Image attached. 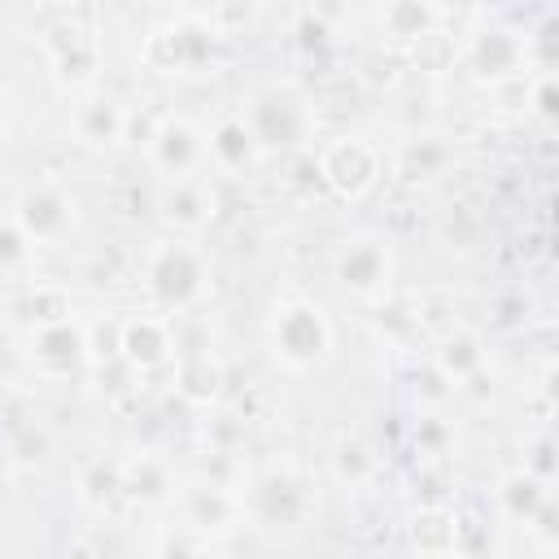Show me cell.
Returning a JSON list of instances; mask_svg holds the SVG:
<instances>
[{
  "instance_id": "cell-1",
  "label": "cell",
  "mask_w": 559,
  "mask_h": 559,
  "mask_svg": "<svg viewBox=\"0 0 559 559\" xmlns=\"http://www.w3.org/2000/svg\"><path fill=\"white\" fill-rule=\"evenodd\" d=\"M271 345H275V358L293 371H306L314 362L328 358L332 349V323L328 314L306 301V297H293L275 310V323H271Z\"/></svg>"
},
{
  "instance_id": "cell-2",
  "label": "cell",
  "mask_w": 559,
  "mask_h": 559,
  "mask_svg": "<svg viewBox=\"0 0 559 559\" xmlns=\"http://www.w3.org/2000/svg\"><path fill=\"white\" fill-rule=\"evenodd\" d=\"M148 297L157 301V310H183L201 297L205 288V262L197 249L188 245H157L148 258Z\"/></svg>"
},
{
  "instance_id": "cell-3",
  "label": "cell",
  "mask_w": 559,
  "mask_h": 559,
  "mask_svg": "<svg viewBox=\"0 0 559 559\" xmlns=\"http://www.w3.org/2000/svg\"><path fill=\"white\" fill-rule=\"evenodd\" d=\"M245 122H249L258 148H288V144H301L310 135L314 118H310V105L293 87H271L253 100Z\"/></svg>"
},
{
  "instance_id": "cell-4",
  "label": "cell",
  "mask_w": 559,
  "mask_h": 559,
  "mask_svg": "<svg viewBox=\"0 0 559 559\" xmlns=\"http://www.w3.org/2000/svg\"><path fill=\"white\" fill-rule=\"evenodd\" d=\"M74 223V201L57 183H35L13 201V227L31 245H52L70 231Z\"/></svg>"
},
{
  "instance_id": "cell-5",
  "label": "cell",
  "mask_w": 559,
  "mask_h": 559,
  "mask_svg": "<svg viewBox=\"0 0 559 559\" xmlns=\"http://www.w3.org/2000/svg\"><path fill=\"white\" fill-rule=\"evenodd\" d=\"M319 175H323V183H328L332 192H341V197H362V192L376 183V175H380V157H376V148H371L367 140L341 135V140H332V144L319 153Z\"/></svg>"
},
{
  "instance_id": "cell-6",
  "label": "cell",
  "mask_w": 559,
  "mask_h": 559,
  "mask_svg": "<svg viewBox=\"0 0 559 559\" xmlns=\"http://www.w3.org/2000/svg\"><path fill=\"white\" fill-rule=\"evenodd\" d=\"M332 271H336V284H341L345 293H354V297H376V293L389 288L393 258H389V245H384L380 236H354V240L336 253Z\"/></svg>"
},
{
  "instance_id": "cell-7",
  "label": "cell",
  "mask_w": 559,
  "mask_h": 559,
  "mask_svg": "<svg viewBox=\"0 0 559 559\" xmlns=\"http://www.w3.org/2000/svg\"><path fill=\"white\" fill-rule=\"evenodd\" d=\"M148 153H153V162L170 179H192V170L205 162V140H201V131L188 118L175 114V118H162L157 122V131L148 140Z\"/></svg>"
},
{
  "instance_id": "cell-8",
  "label": "cell",
  "mask_w": 559,
  "mask_h": 559,
  "mask_svg": "<svg viewBox=\"0 0 559 559\" xmlns=\"http://www.w3.org/2000/svg\"><path fill=\"white\" fill-rule=\"evenodd\" d=\"M310 511V489L288 476V472H271L258 489H253V515L266 528H297Z\"/></svg>"
},
{
  "instance_id": "cell-9",
  "label": "cell",
  "mask_w": 559,
  "mask_h": 559,
  "mask_svg": "<svg viewBox=\"0 0 559 559\" xmlns=\"http://www.w3.org/2000/svg\"><path fill=\"white\" fill-rule=\"evenodd\" d=\"M83 358H87V341H83V328L74 319L35 328V336H31V362L44 376H70Z\"/></svg>"
},
{
  "instance_id": "cell-10",
  "label": "cell",
  "mask_w": 559,
  "mask_h": 559,
  "mask_svg": "<svg viewBox=\"0 0 559 559\" xmlns=\"http://www.w3.org/2000/svg\"><path fill=\"white\" fill-rule=\"evenodd\" d=\"M118 354L131 367H157L170 358V323L157 314H135L118 332Z\"/></svg>"
},
{
  "instance_id": "cell-11",
  "label": "cell",
  "mask_w": 559,
  "mask_h": 559,
  "mask_svg": "<svg viewBox=\"0 0 559 559\" xmlns=\"http://www.w3.org/2000/svg\"><path fill=\"white\" fill-rule=\"evenodd\" d=\"M44 48H48V57H52V66H57L61 79H70V83L92 79V70H96V44L79 26H52L48 39H44Z\"/></svg>"
},
{
  "instance_id": "cell-12",
  "label": "cell",
  "mask_w": 559,
  "mask_h": 559,
  "mask_svg": "<svg viewBox=\"0 0 559 559\" xmlns=\"http://www.w3.org/2000/svg\"><path fill=\"white\" fill-rule=\"evenodd\" d=\"M74 131L83 144L92 148H105V144H118L127 135V109L109 96H92L74 109Z\"/></svg>"
},
{
  "instance_id": "cell-13",
  "label": "cell",
  "mask_w": 559,
  "mask_h": 559,
  "mask_svg": "<svg viewBox=\"0 0 559 559\" xmlns=\"http://www.w3.org/2000/svg\"><path fill=\"white\" fill-rule=\"evenodd\" d=\"M205 153H210L223 170H249L262 148H258V140H253V131H249L245 118H218L214 131H210Z\"/></svg>"
},
{
  "instance_id": "cell-14",
  "label": "cell",
  "mask_w": 559,
  "mask_h": 559,
  "mask_svg": "<svg viewBox=\"0 0 559 559\" xmlns=\"http://www.w3.org/2000/svg\"><path fill=\"white\" fill-rule=\"evenodd\" d=\"M162 214L175 227H201L214 214V192L192 175V179H170V188L162 192Z\"/></svg>"
},
{
  "instance_id": "cell-15",
  "label": "cell",
  "mask_w": 559,
  "mask_h": 559,
  "mask_svg": "<svg viewBox=\"0 0 559 559\" xmlns=\"http://www.w3.org/2000/svg\"><path fill=\"white\" fill-rule=\"evenodd\" d=\"M118 472H122V489H127L131 498L148 502V507L175 498V472H170L162 459H153V454H140V459H131V463L118 467Z\"/></svg>"
},
{
  "instance_id": "cell-16",
  "label": "cell",
  "mask_w": 559,
  "mask_h": 559,
  "mask_svg": "<svg viewBox=\"0 0 559 559\" xmlns=\"http://www.w3.org/2000/svg\"><path fill=\"white\" fill-rule=\"evenodd\" d=\"M183 507H188V524H197L201 533H223V528H231L236 515H240V502H236L227 489H214V485L188 489Z\"/></svg>"
},
{
  "instance_id": "cell-17",
  "label": "cell",
  "mask_w": 559,
  "mask_h": 559,
  "mask_svg": "<svg viewBox=\"0 0 559 559\" xmlns=\"http://www.w3.org/2000/svg\"><path fill=\"white\" fill-rule=\"evenodd\" d=\"M437 371L445 380H472L485 371V349H480V336L476 332H454L441 341L437 349Z\"/></svg>"
},
{
  "instance_id": "cell-18",
  "label": "cell",
  "mask_w": 559,
  "mask_h": 559,
  "mask_svg": "<svg viewBox=\"0 0 559 559\" xmlns=\"http://www.w3.org/2000/svg\"><path fill=\"white\" fill-rule=\"evenodd\" d=\"M498 507H502V515L528 524V520L546 507V485H542L537 476H528V472H511V476L498 485Z\"/></svg>"
},
{
  "instance_id": "cell-19",
  "label": "cell",
  "mask_w": 559,
  "mask_h": 559,
  "mask_svg": "<svg viewBox=\"0 0 559 559\" xmlns=\"http://www.w3.org/2000/svg\"><path fill=\"white\" fill-rule=\"evenodd\" d=\"M376 450L362 441V437H341L336 441V450H332V472H336V480L341 485H349V489H358V485H367L371 476H376Z\"/></svg>"
},
{
  "instance_id": "cell-20",
  "label": "cell",
  "mask_w": 559,
  "mask_h": 559,
  "mask_svg": "<svg viewBox=\"0 0 559 559\" xmlns=\"http://www.w3.org/2000/svg\"><path fill=\"white\" fill-rule=\"evenodd\" d=\"M454 537H459V515L445 507H432L424 515H415V546L424 555H454Z\"/></svg>"
},
{
  "instance_id": "cell-21",
  "label": "cell",
  "mask_w": 559,
  "mask_h": 559,
  "mask_svg": "<svg viewBox=\"0 0 559 559\" xmlns=\"http://www.w3.org/2000/svg\"><path fill=\"white\" fill-rule=\"evenodd\" d=\"M472 57H476V70L480 74H507L515 66V44L502 39V35H480L476 48H472Z\"/></svg>"
},
{
  "instance_id": "cell-22",
  "label": "cell",
  "mask_w": 559,
  "mask_h": 559,
  "mask_svg": "<svg viewBox=\"0 0 559 559\" xmlns=\"http://www.w3.org/2000/svg\"><path fill=\"white\" fill-rule=\"evenodd\" d=\"M26 258H31V240L13 223H4L0 227V271H17Z\"/></svg>"
},
{
  "instance_id": "cell-23",
  "label": "cell",
  "mask_w": 559,
  "mask_h": 559,
  "mask_svg": "<svg viewBox=\"0 0 559 559\" xmlns=\"http://www.w3.org/2000/svg\"><path fill=\"white\" fill-rule=\"evenodd\" d=\"M384 22H406L397 35H424V26L432 22V9H424V4H393V9H384Z\"/></svg>"
},
{
  "instance_id": "cell-24",
  "label": "cell",
  "mask_w": 559,
  "mask_h": 559,
  "mask_svg": "<svg viewBox=\"0 0 559 559\" xmlns=\"http://www.w3.org/2000/svg\"><path fill=\"white\" fill-rule=\"evenodd\" d=\"M537 100H542V105H537L542 114H550V109H555V105H550V83H542V96H537Z\"/></svg>"
},
{
  "instance_id": "cell-25",
  "label": "cell",
  "mask_w": 559,
  "mask_h": 559,
  "mask_svg": "<svg viewBox=\"0 0 559 559\" xmlns=\"http://www.w3.org/2000/svg\"><path fill=\"white\" fill-rule=\"evenodd\" d=\"M0 131H4V96H0Z\"/></svg>"
}]
</instances>
